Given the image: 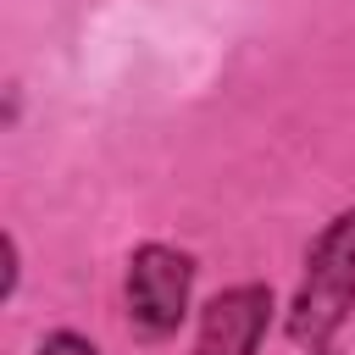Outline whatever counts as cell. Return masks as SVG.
Masks as SVG:
<instances>
[{
	"mask_svg": "<svg viewBox=\"0 0 355 355\" xmlns=\"http://www.w3.org/2000/svg\"><path fill=\"white\" fill-rule=\"evenodd\" d=\"M272 288L266 283H233L200 305L194 322V355H255L272 327Z\"/></svg>",
	"mask_w": 355,
	"mask_h": 355,
	"instance_id": "3",
	"label": "cell"
},
{
	"mask_svg": "<svg viewBox=\"0 0 355 355\" xmlns=\"http://www.w3.org/2000/svg\"><path fill=\"white\" fill-rule=\"evenodd\" d=\"M189 294H194V255L189 250L150 239L128 255L122 305H128V327L139 338H172L189 316Z\"/></svg>",
	"mask_w": 355,
	"mask_h": 355,
	"instance_id": "2",
	"label": "cell"
},
{
	"mask_svg": "<svg viewBox=\"0 0 355 355\" xmlns=\"http://www.w3.org/2000/svg\"><path fill=\"white\" fill-rule=\"evenodd\" d=\"M355 305V205L338 211L305 250L300 288L283 311V327L300 349H327V338L349 322Z\"/></svg>",
	"mask_w": 355,
	"mask_h": 355,
	"instance_id": "1",
	"label": "cell"
},
{
	"mask_svg": "<svg viewBox=\"0 0 355 355\" xmlns=\"http://www.w3.org/2000/svg\"><path fill=\"white\" fill-rule=\"evenodd\" d=\"M17 277H22V261H17V239L6 233V283H0V300L17 294Z\"/></svg>",
	"mask_w": 355,
	"mask_h": 355,
	"instance_id": "5",
	"label": "cell"
},
{
	"mask_svg": "<svg viewBox=\"0 0 355 355\" xmlns=\"http://www.w3.org/2000/svg\"><path fill=\"white\" fill-rule=\"evenodd\" d=\"M39 355H100V349H94V338H83L72 327H55V333H44Z\"/></svg>",
	"mask_w": 355,
	"mask_h": 355,
	"instance_id": "4",
	"label": "cell"
},
{
	"mask_svg": "<svg viewBox=\"0 0 355 355\" xmlns=\"http://www.w3.org/2000/svg\"><path fill=\"white\" fill-rule=\"evenodd\" d=\"M311 355H327V349H311Z\"/></svg>",
	"mask_w": 355,
	"mask_h": 355,
	"instance_id": "6",
	"label": "cell"
}]
</instances>
